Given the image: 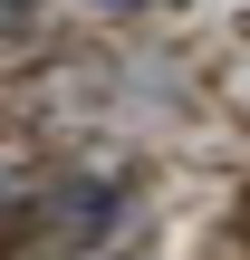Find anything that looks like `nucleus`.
<instances>
[{
    "label": "nucleus",
    "instance_id": "obj_3",
    "mask_svg": "<svg viewBox=\"0 0 250 260\" xmlns=\"http://www.w3.org/2000/svg\"><path fill=\"white\" fill-rule=\"evenodd\" d=\"M10 212H19V183H10V174H0V222H10Z\"/></svg>",
    "mask_w": 250,
    "mask_h": 260
},
{
    "label": "nucleus",
    "instance_id": "obj_1",
    "mask_svg": "<svg viewBox=\"0 0 250 260\" xmlns=\"http://www.w3.org/2000/svg\"><path fill=\"white\" fill-rule=\"evenodd\" d=\"M116 203H125V183L116 174H77V183H58L48 193V241H67V251H96L106 232H116Z\"/></svg>",
    "mask_w": 250,
    "mask_h": 260
},
{
    "label": "nucleus",
    "instance_id": "obj_2",
    "mask_svg": "<svg viewBox=\"0 0 250 260\" xmlns=\"http://www.w3.org/2000/svg\"><path fill=\"white\" fill-rule=\"evenodd\" d=\"M0 29H29V0H0Z\"/></svg>",
    "mask_w": 250,
    "mask_h": 260
},
{
    "label": "nucleus",
    "instance_id": "obj_4",
    "mask_svg": "<svg viewBox=\"0 0 250 260\" xmlns=\"http://www.w3.org/2000/svg\"><path fill=\"white\" fill-rule=\"evenodd\" d=\"M96 10H145V0H96Z\"/></svg>",
    "mask_w": 250,
    "mask_h": 260
}]
</instances>
